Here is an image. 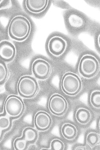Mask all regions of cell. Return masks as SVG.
<instances>
[{
	"label": "cell",
	"instance_id": "d6986e66",
	"mask_svg": "<svg viewBox=\"0 0 100 150\" xmlns=\"http://www.w3.org/2000/svg\"><path fill=\"white\" fill-rule=\"evenodd\" d=\"M51 149L53 150H63L65 145L62 141L58 139H53L50 144Z\"/></svg>",
	"mask_w": 100,
	"mask_h": 150
},
{
	"label": "cell",
	"instance_id": "44dd1931",
	"mask_svg": "<svg viewBox=\"0 0 100 150\" xmlns=\"http://www.w3.org/2000/svg\"><path fill=\"white\" fill-rule=\"evenodd\" d=\"M11 125V121L9 118L6 117L1 116L0 117V128L2 130L8 129Z\"/></svg>",
	"mask_w": 100,
	"mask_h": 150
},
{
	"label": "cell",
	"instance_id": "3957f363",
	"mask_svg": "<svg viewBox=\"0 0 100 150\" xmlns=\"http://www.w3.org/2000/svg\"><path fill=\"white\" fill-rule=\"evenodd\" d=\"M61 87L64 93L66 95L75 96L78 94L82 89L81 80L76 74L67 73L62 77Z\"/></svg>",
	"mask_w": 100,
	"mask_h": 150
},
{
	"label": "cell",
	"instance_id": "7c38bea8",
	"mask_svg": "<svg viewBox=\"0 0 100 150\" xmlns=\"http://www.w3.org/2000/svg\"><path fill=\"white\" fill-rule=\"evenodd\" d=\"M61 133L66 139L72 140L77 137L78 134V129L76 126L72 124H64L61 127Z\"/></svg>",
	"mask_w": 100,
	"mask_h": 150
},
{
	"label": "cell",
	"instance_id": "ffe728a7",
	"mask_svg": "<svg viewBox=\"0 0 100 150\" xmlns=\"http://www.w3.org/2000/svg\"><path fill=\"white\" fill-rule=\"evenodd\" d=\"M69 19V22L72 26L75 27H81L83 24V21L81 18L77 16H71Z\"/></svg>",
	"mask_w": 100,
	"mask_h": 150
},
{
	"label": "cell",
	"instance_id": "ba28073f",
	"mask_svg": "<svg viewBox=\"0 0 100 150\" xmlns=\"http://www.w3.org/2000/svg\"><path fill=\"white\" fill-rule=\"evenodd\" d=\"M67 44L65 40L59 36L50 38L48 43V49L51 54L59 57L63 54L66 50Z\"/></svg>",
	"mask_w": 100,
	"mask_h": 150
},
{
	"label": "cell",
	"instance_id": "52a82bcc",
	"mask_svg": "<svg viewBox=\"0 0 100 150\" xmlns=\"http://www.w3.org/2000/svg\"><path fill=\"white\" fill-rule=\"evenodd\" d=\"M33 74L36 78L40 79H47L51 71L50 64L43 59H37L33 62L32 67Z\"/></svg>",
	"mask_w": 100,
	"mask_h": 150
},
{
	"label": "cell",
	"instance_id": "ac0fdd59",
	"mask_svg": "<svg viewBox=\"0 0 100 150\" xmlns=\"http://www.w3.org/2000/svg\"><path fill=\"white\" fill-rule=\"evenodd\" d=\"M8 71L5 64L3 62L0 63V82L4 83L7 78Z\"/></svg>",
	"mask_w": 100,
	"mask_h": 150
},
{
	"label": "cell",
	"instance_id": "4fadbf2b",
	"mask_svg": "<svg viewBox=\"0 0 100 150\" xmlns=\"http://www.w3.org/2000/svg\"><path fill=\"white\" fill-rule=\"evenodd\" d=\"M75 118L77 121L80 124L86 125L90 121L91 114L88 109L81 108L76 111Z\"/></svg>",
	"mask_w": 100,
	"mask_h": 150
},
{
	"label": "cell",
	"instance_id": "8992f818",
	"mask_svg": "<svg viewBox=\"0 0 100 150\" xmlns=\"http://www.w3.org/2000/svg\"><path fill=\"white\" fill-rule=\"evenodd\" d=\"M48 107L52 114L61 116L66 112L68 107V102L62 95L58 94H54L50 98Z\"/></svg>",
	"mask_w": 100,
	"mask_h": 150
},
{
	"label": "cell",
	"instance_id": "277c9868",
	"mask_svg": "<svg viewBox=\"0 0 100 150\" xmlns=\"http://www.w3.org/2000/svg\"><path fill=\"white\" fill-rule=\"evenodd\" d=\"M17 89L20 96L25 98L34 97L38 92V83L33 77L26 76L21 77L19 81Z\"/></svg>",
	"mask_w": 100,
	"mask_h": 150
},
{
	"label": "cell",
	"instance_id": "6da1fadb",
	"mask_svg": "<svg viewBox=\"0 0 100 150\" xmlns=\"http://www.w3.org/2000/svg\"><path fill=\"white\" fill-rule=\"evenodd\" d=\"M9 34L10 37L18 41L27 39L31 31V25L29 20L23 16L14 17L9 24Z\"/></svg>",
	"mask_w": 100,
	"mask_h": 150
},
{
	"label": "cell",
	"instance_id": "5b68a950",
	"mask_svg": "<svg viewBox=\"0 0 100 150\" xmlns=\"http://www.w3.org/2000/svg\"><path fill=\"white\" fill-rule=\"evenodd\" d=\"M25 108L23 101L16 95L9 96L5 101L4 111L11 117H19L23 113Z\"/></svg>",
	"mask_w": 100,
	"mask_h": 150
},
{
	"label": "cell",
	"instance_id": "e0dca14e",
	"mask_svg": "<svg viewBox=\"0 0 100 150\" xmlns=\"http://www.w3.org/2000/svg\"><path fill=\"white\" fill-rule=\"evenodd\" d=\"M28 142L22 137L16 139L14 142V148L17 150H24L26 149Z\"/></svg>",
	"mask_w": 100,
	"mask_h": 150
},
{
	"label": "cell",
	"instance_id": "9a60e30c",
	"mask_svg": "<svg viewBox=\"0 0 100 150\" xmlns=\"http://www.w3.org/2000/svg\"><path fill=\"white\" fill-rule=\"evenodd\" d=\"M86 142L91 147H94L99 144L100 136L99 134L96 132H91L86 136Z\"/></svg>",
	"mask_w": 100,
	"mask_h": 150
},
{
	"label": "cell",
	"instance_id": "2e32d148",
	"mask_svg": "<svg viewBox=\"0 0 100 150\" xmlns=\"http://www.w3.org/2000/svg\"><path fill=\"white\" fill-rule=\"evenodd\" d=\"M90 101L92 106L96 109L100 108V92L99 90L94 91L91 94Z\"/></svg>",
	"mask_w": 100,
	"mask_h": 150
},
{
	"label": "cell",
	"instance_id": "9c48e42d",
	"mask_svg": "<svg viewBox=\"0 0 100 150\" xmlns=\"http://www.w3.org/2000/svg\"><path fill=\"white\" fill-rule=\"evenodd\" d=\"M52 120L50 115L44 111H38L34 117V124L40 131H45L52 126Z\"/></svg>",
	"mask_w": 100,
	"mask_h": 150
},
{
	"label": "cell",
	"instance_id": "5bb4252c",
	"mask_svg": "<svg viewBox=\"0 0 100 150\" xmlns=\"http://www.w3.org/2000/svg\"><path fill=\"white\" fill-rule=\"evenodd\" d=\"M22 137L27 142H33L37 139L38 133L34 128L31 127H27L23 130Z\"/></svg>",
	"mask_w": 100,
	"mask_h": 150
},
{
	"label": "cell",
	"instance_id": "30bf717a",
	"mask_svg": "<svg viewBox=\"0 0 100 150\" xmlns=\"http://www.w3.org/2000/svg\"><path fill=\"white\" fill-rule=\"evenodd\" d=\"M16 54L14 45L8 41H3L0 44V57L2 59L6 61L13 60Z\"/></svg>",
	"mask_w": 100,
	"mask_h": 150
},
{
	"label": "cell",
	"instance_id": "7402d4cb",
	"mask_svg": "<svg viewBox=\"0 0 100 150\" xmlns=\"http://www.w3.org/2000/svg\"><path fill=\"white\" fill-rule=\"evenodd\" d=\"M75 150H87L86 146H77L75 149Z\"/></svg>",
	"mask_w": 100,
	"mask_h": 150
},
{
	"label": "cell",
	"instance_id": "7a4b0ae2",
	"mask_svg": "<svg viewBox=\"0 0 100 150\" xmlns=\"http://www.w3.org/2000/svg\"><path fill=\"white\" fill-rule=\"evenodd\" d=\"M99 69V62L94 56L86 54L81 59L79 65V73L84 78H90L96 76Z\"/></svg>",
	"mask_w": 100,
	"mask_h": 150
},
{
	"label": "cell",
	"instance_id": "8fae6325",
	"mask_svg": "<svg viewBox=\"0 0 100 150\" xmlns=\"http://www.w3.org/2000/svg\"><path fill=\"white\" fill-rule=\"evenodd\" d=\"M48 2V1L46 0H28L26 1V7L27 10L30 12L39 13L46 8Z\"/></svg>",
	"mask_w": 100,
	"mask_h": 150
}]
</instances>
